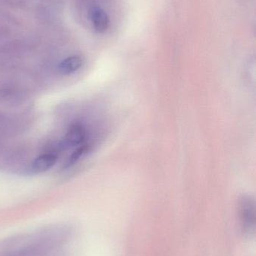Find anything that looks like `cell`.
I'll list each match as a JSON object with an SVG mask.
<instances>
[{"instance_id": "cell-1", "label": "cell", "mask_w": 256, "mask_h": 256, "mask_svg": "<svg viewBox=\"0 0 256 256\" xmlns=\"http://www.w3.org/2000/svg\"><path fill=\"white\" fill-rule=\"evenodd\" d=\"M240 225L245 234H250L255 230V206L253 198L243 196L239 204Z\"/></svg>"}, {"instance_id": "cell-5", "label": "cell", "mask_w": 256, "mask_h": 256, "mask_svg": "<svg viewBox=\"0 0 256 256\" xmlns=\"http://www.w3.org/2000/svg\"><path fill=\"white\" fill-rule=\"evenodd\" d=\"M83 60L78 56H73L63 60L59 64V70L64 75L72 74L82 67Z\"/></svg>"}, {"instance_id": "cell-3", "label": "cell", "mask_w": 256, "mask_h": 256, "mask_svg": "<svg viewBox=\"0 0 256 256\" xmlns=\"http://www.w3.org/2000/svg\"><path fill=\"white\" fill-rule=\"evenodd\" d=\"M57 160L58 158L55 154H44L33 161L31 165L32 172L37 174L45 172L55 165Z\"/></svg>"}, {"instance_id": "cell-4", "label": "cell", "mask_w": 256, "mask_h": 256, "mask_svg": "<svg viewBox=\"0 0 256 256\" xmlns=\"http://www.w3.org/2000/svg\"><path fill=\"white\" fill-rule=\"evenodd\" d=\"M90 18L95 30L99 33H104L109 26V18L105 10L100 8H93L90 12Z\"/></svg>"}, {"instance_id": "cell-6", "label": "cell", "mask_w": 256, "mask_h": 256, "mask_svg": "<svg viewBox=\"0 0 256 256\" xmlns=\"http://www.w3.org/2000/svg\"><path fill=\"white\" fill-rule=\"evenodd\" d=\"M89 144H83V146L78 147L72 154L69 156V159L66 161L64 164L65 168H69V167L73 166L77 164L81 158L87 153L89 150Z\"/></svg>"}, {"instance_id": "cell-2", "label": "cell", "mask_w": 256, "mask_h": 256, "mask_svg": "<svg viewBox=\"0 0 256 256\" xmlns=\"http://www.w3.org/2000/svg\"><path fill=\"white\" fill-rule=\"evenodd\" d=\"M87 130L83 124L76 123L72 124L68 129L67 132L63 138L62 144L63 147L72 148L86 144L87 140Z\"/></svg>"}]
</instances>
